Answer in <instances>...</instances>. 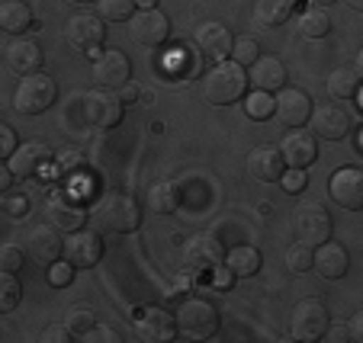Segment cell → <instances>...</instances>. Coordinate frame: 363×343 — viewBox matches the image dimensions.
I'll return each mask as SVG.
<instances>
[{
    "label": "cell",
    "mask_w": 363,
    "mask_h": 343,
    "mask_svg": "<svg viewBox=\"0 0 363 343\" xmlns=\"http://www.w3.org/2000/svg\"><path fill=\"white\" fill-rule=\"evenodd\" d=\"M174 324H177V337H186V340H213L219 334V308L206 298L186 296L174 305Z\"/></svg>",
    "instance_id": "6da1fadb"
},
{
    "label": "cell",
    "mask_w": 363,
    "mask_h": 343,
    "mask_svg": "<svg viewBox=\"0 0 363 343\" xmlns=\"http://www.w3.org/2000/svg\"><path fill=\"white\" fill-rule=\"evenodd\" d=\"M245 90H247V71L241 64H235L232 58L216 62L203 74V93L209 106H232L235 100L245 96Z\"/></svg>",
    "instance_id": "7a4b0ae2"
},
{
    "label": "cell",
    "mask_w": 363,
    "mask_h": 343,
    "mask_svg": "<svg viewBox=\"0 0 363 343\" xmlns=\"http://www.w3.org/2000/svg\"><path fill=\"white\" fill-rule=\"evenodd\" d=\"M94 221L100 225V231L132 234L142 225V206L129 192H106V196H100V202L94 209Z\"/></svg>",
    "instance_id": "3957f363"
},
{
    "label": "cell",
    "mask_w": 363,
    "mask_h": 343,
    "mask_svg": "<svg viewBox=\"0 0 363 343\" xmlns=\"http://www.w3.org/2000/svg\"><path fill=\"white\" fill-rule=\"evenodd\" d=\"M55 100H58L55 77L42 74V71L20 77V83H16V90H13V110L20 112V116H39V112H45Z\"/></svg>",
    "instance_id": "277c9868"
},
{
    "label": "cell",
    "mask_w": 363,
    "mask_h": 343,
    "mask_svg": "<svg viewBox=\"0 0 363 343\" xmlns=\"http://www.w3.org/2000/svg\"><path fill=\"white\" fill-rule=\"evenodd\" d=\"M81 112H84V122L90 129H100V132H110L123 122V112L125 103L119 100L116 90H106V87H94L81 96Z\"/></svg>",
    "instance_id": "5b68a950"
},
{
    "label": "cell",
    "mask_w": 363,
    "mask_h": 343,
    "mask_svg": "<svg viewBox=\"0 0 363 343\" xmlns=\"http://www.w3.org/2000/svg\"><path fill=\"white\" fill-rule=\"evenodd\" d=\"M328 324L331 318L322 298H302L293 308V318H289V334L299 343H318L328 330Z\"/></svg>",
    "instance_id": "8992f818"
},
{
    "label": "cell",
    "mask_w": 363,
    "mask_h": 343,
    "mask_svg": "<svg viewBox=\"0 0 363 343\" xmlns=\"http://www.w3.org/2000/svg\"><path fill=\"white\" fill-rule=\"evenodd\" d=\"M65 39H68V45L74 48V52L94 58V55H100L103 45H106V23L96 13H77V16H71L68 26H65Z\"/></svg>",
    "instance_id": "52a82bcc"
},
{
    "label": "cell",
    "mask_w": 363,
    "mask_h": 343,
    "mask_svg": "<svg viewBox=\"0 0 363 343\" xmlns=\"http://www.w3.org/2000/svg\"><path fill=\"white\" fill-rule=\"evenodd\" d=\"M45 219L48 225H55L58 231H77L87 221V209H84V199L71 190H58L48 196L45 206Z\"/></svg>",
    "instance_id": "ba28073f"
},
{
    "label": "cell",
    "mask_w": 363,
    "mask_h": 343,
    "mask_svg": "<svg viewBox=\"0 0 363 343\" xmlns=\"http://www.w3.org/2000/svg\"><path fill=\"white\" fill-rule=\"evenodd\" d=\"M129 35H132V42H138V45H145V48H158L171 39V20H167L158 7L138 10L129 20Z\"/></svg>",
    "instance_id": "9c48e42d"
},
{
    "label": "cell",
    "mask_w": 363,
    "mask_h": 343,
    "mask_svg": "<svg viewBox=\"0 0 363 343\" xmlns=\"http://www.w3.org/2000/svg\"><path fill=\"white\" fill-rule=\"evenodd\" d=\"M62 257L74 269L96 267V263H100V257H103V234L100 231H87V228H77V231H71L68 240H65Z\"/></svg>",
    "instance_id": "30bf717a"
},
{
    "label": "cell",
    "mask_w": 363,
    "mask_h": 343,
    "mask_svg": "<svg viewBox=\"0 0 363 343\" xmlns=\"http://www.w3.org/2000/svg\"><path fill=\"white\" fill-rule=\"evenodd\" d=\"M293 225H296V234H299V240H306V244H312V248H318V244L331 240V231H335L328 209L318 206V202H308V206L296 209Z\"/></svg>",
    "instance_id": "8fae6325"
},
{
    "label": "cell",
    "mask_w": 363,
    "mask_h": 343,
    "mask_svg": "<svg viewBox=\"0 0 363 343\" xmlns=\"http://www.w3.org/2000/svg\"><path fill=\"white\" fill-rule=\"evenodd\" d=\"M312 122V135L315 138H325V141H341V138L350 135L354 122H350V112L344 110L341 103H322L312 110L308 116Z\"/></svg>",
    "instance_id": "7c38bea8"
},
{
    "label": "cell",
    "mask_w": 363,
    "mask_h": 343,
    "mask_svg": "<svg viewBox=\"0 0 363 343\" xmlns=\"http://www.w3.org/2000/svg\"><path fill=\"white\" fill-rule=\"evenodd\" d=\"M274 116H280V122L286 125V129H302V125H308V116H312V96L299 87L277 90Z\"/></svg>",
    "instance_id": "4fadbf2b"
},
{
    "label": "cell",
    "mask_w": 363,
    "mask_h": 343,
    "mask_svg": "<svg viewBox=\"0 0 363 343\" xmlns=\"http://www.w3.org/2000/svg\"><path fill=\"white\" fill-rule=\"evenodd\" d=\"M331 199L347 212H360L363 209V170L360 167H341L328 177Z\"/></svg>",
    "instance_id": "5bb4252c"
},
{
    "label": "cell",
    "mask_w": 363,
    "mask_h": 343,
    "mask_svg": "<svg viewBox=\"0 0 363 343\" xmlns=\"http://www.w3.org/2000/svg\"><path fill=\"white\" fill-rule=\"evenodd\" d=\"M52 158L55 154H52V148L45 141H26V144H16V151L7 158L10 161L7 167L16 180H33L52 164Z\"/></svg>",
    "instance_id": "9a60e30c"
},
{
    "label": "cell",
    "mask_w": 363,
    "mask_h": 343,
    "mask_svg": "<svg viewBox=\"0 0 363 343\" xmlns=\"http://www.w3.org/2000/svg\"><path fill=\"white\" fill-rule=\"evenodd\" d=\"M94 81H96V87H106V90H119L123 83H129L132 62L125 58V52H119V48L100 52L94 62Z\"/></svg>",
    "instance_id": "2e32d148"
},
{
    "label": "cell",
    "mask_w": 363,
    "mask_h": 343,
    "mask_svg": "<svg viewBox=\"0 0 363 343\" xmlns=\"http://www.w3.org/2000/svg\"><path fill=\"white\" fill-rule=\"evenodd\" d=\"M184 257H186V267L193 273H209L213 267H219L222 257H225V248L216 234H193L190 240L184 244Z\"/></svg>",
    "instance_id": "e0dca14e"
},
{
    "label": "cell",
    "mask_w": 363,
    "mask_h": 343,
    "mask_svg": "<svg viewBox=\"0 0 363 343\" xmlns=\"http://www.w3.org/2000/svg\"><path fill=\"white\" fill-rule=\"evenodd\" d=\"M26 250L35 263L42 267H52L55 260H62V250H65V240L58 234L55 225H35L33 231H26Z\"/></svg>",
    "instance_id": "ac0fdd59"
},
{
    "label": "cell",
    "mask_w": 363,
    "mask_h": 343,
    "mask_svg": "<svg viewBox=\"0 0 363 343\" xmlns=\"http://www.w3.org/2000/svg\"><path fill=\"white\" fill-rule=\"evenodd\" d=\"M135 334H138V340H145V343H171V340H177V324H174L171 311L145 308L142 315L135 318Z\"/></svg>",
    "instance_id": "d6986e66"
},
{
    "label": "cell",
    "mask_w": 363,
    "mask_h": 343,
    "mask_svg": "<svg viewBox=\"0 0 363 343\" xmlns=\"http://www.w3.org/2000/svg\"><path fill=\"white\" fill-rule=\"evenodd\" d=\"M245 167H247V177L257 180V183H277V180H280V173L286 170L283 154H280V148H277V144H257V148L247 154Z\"/></svg>",
    "instance_id": "ffe728a7"
},
{
    "label": "cell",
    "mask_w": 363,
    "mask_h": 343,
    "mask_svg": "<svg viewBox=\"0 0 363 343\" xmlns=\"http://www.w3.org/2000/svg\"><path fill=\"white\" fill-rule=\"evenodd\" d=\"M196 48H199V55L209 58V62H225L228 55H232V29L222 26V23H203V26L196 29Z\"/></svg>",
    "instance_id": "44dd1931"
},
{
    "label": "cell",
    "mask_w": 363,
    "mask_h": 343,
    "mask_svg": "<svg viewBox=\"0 0 363 343\" xmlns=\"http://www.w3.org/2000/svg\"><path fill=\"white\" fill-rule=\"evenodd\" d=\"M277 148H280V154H283V164L299 167V170H306L308 164H315V158H318L315 135H312V132H302V129H293Z\"/></svg>",
    "instance_id": "7402d4cb"
},
{
    "label": "cell",
    "mask_w": 363,
    "mask_h": 343,
    "mask_svg": "<svg viewBox=\"0 0 363 343\" xmlns=\"http://www.w3.org/2000/svg\"><path fill=\"white\" fill-rule=\"evenodd\" d=\"M4 58H7V68L13 71V74H20V77L42 71V62H45V55H42L39 42L23 39V35H16V39L10 42L7 52H4Z\"/></svg>",
    "instance_id": "603a6c76"
},
{
    "label": "cell",
    "mask_w": 363,
    "mask_h": 343,
    "mask_svg": "<svg viewBox=\"0 0 363 343\" xmlns=\"http://www.w3.org/2000/svg\"><path fill=\"white\" fill-rule=\"evenodd\" d=\"M247 83H254V90H264V93H277L286 87V64L274 55H261L247 71Z\"/></svg>",
    "instance_id": "cb8c5ba5"
},
{
    "label": "cell",
    "mask_w": 363,
    "mask_h": 343,
    "mask_svg": "<svg viewBox=\"0 0 363 343\" xmlns=\"http://www.w3.org/2000/svg\"><path fill=\"white\" fill-rule=\"evenodd\" d=\"M312 267H315L318 276H325V279H341V276L347 273V267H350L347 248L337 244V240H325V244H318Z\"/></svg>",
    "instance_id": "d4e9b609"
},
{
    "label": "cell",
    "mask_w": 363,
    "mask_h": 343,
    "mask_svg": "<svg viewBox=\"0 0 363 343\" xmlns=\"http://www.w3.org/2000/svg\"><path fill=\"white\" fill-rule=\"evenodd\" d=\"M222 263H225V267L232 269L235 279H251V276L261 273L264 257H261V250L251 248V244H235L232 250H225Z\"/></svg>",
    "instance_id": "484cf974"
},
{
    "label": "cell",
    "mask_w": 363,
    "mask_h": 343,
    "mask_svg": "<svg viewBox=\"0 0 363 343\" xmlns=\"http://www.w3.org/2000/svg\"><path fill=\"white\" fill-rule=\"evenodd\" d=\"M35 26V16L23 0H0V29L10 35H23Z\"/></svg>",
    "instance_id": "4316f807"
},
{
    "label": "cell",
    "mask_w": 363,
    "mask_h": 343,
    "mask_svg": "<svg viewBox=\"0 0 363 343\" xmlns=\"http://www.w3.org/2000/svg\"><path fill=\"white\" fill-rule=\"evenodd\" d=\"M161 71H164L171 81H177V77H193L203 71V55L190 52L186 45H177V48H171V55L161 64Z\"/></svg>",
    "instance_id": "83f0119b"
},
{
    "label": "cell",
    "mask_w": 363,
    "mask_h": 343,
    "mask_svg": "<svg viewBox=\"0 0 363 343\" xmlns=\"http://www.w3.org/2000/svg\"><path fill=\"white\" fill-rule=\"evenodd\" d=\"M296 0H254V26H283L293 16Z\"/></svg>",
    "instance_id": "f1b7e54d"
},
{
    "label": "cell",
    "mask_w": 363,
    "mask_h": 343,
    "mask_svg": "<svg viewBox=\"0 0 363 343\" xmlns=\"http://www.w3.org/2000/svg\"><path fill=\"white\" fill-rule=\"evenodd\" d=\"M325 87H328V96L335 100V103H341V100H354V96L360 93V74H357V68H337V71H331V77L325 81Z\"/></svg>",
    "instance_id": "f546056e"
},
{
    "label": "cell",
    "mask_w": 363,
    "mask_h": 343,
    "mask_svg": "<svg viewBox=\"0 0 363 343\" xmlns=\"http://www.w3.org/2000/svg\"><path fill=\"white\" fill-rule=\"evenodd\" d=\"M148 206L158 215H174L180 209V186L174 180H161L148 190Z\"/></svg>",
    "instance_id": "4dcf8cb0"
},
{
    "label": "cell",
    "mask_w": 363,
    "mask_h": 343,
    "mask_svg": "<svg viewBox=\"0 0 363 343\" xmlns=\"http://www.w3.org/2000/svg\"><path fill=\"white\" fill-rule=\"evenodd\" d=\"M296 26H299L302 39H325V35L331 33V16H328L325 7H308V10L299 13Z\"/></svg>",
    "instance_id": "1f68e13d"
},
{
    "label": "cell",
    "mask_w": 363,
    "mask_h": 343,
    "mask_svg": "<svg viewBox=\"0 0 363 343\" xmlns=\"http://www.w3.org/2000/svg\"><path fill=\"white\" fill-rule=\"evenodd\" d=\"M96 10L103 23H129L135 13V0H96Z\"/></svg>",
    "instance_id": "d6a6232c"
},
{
    "label": "cell",
    "mask_w": 363,
    "mask_h": 343,
    "mask_svg": "<svg viewBox=\"0 0 363 343\" xmlns=\"http://www.w3.org/2000/svg\"><path fill=\"white\" fill-rule=\"evenodd\" d=\"M312 260H315V248L312 244H306V240H296V244H289L286 248V269L289 273H308L312 269Z\"/></svg>",
    "instance_id": "836d02e7"
},
{
    "label": "cell",
    "mask_w": 363,
    "mask_h": 343,
    "mask_svg": "<svg viewBox=\"0 0 363 343\" xmlns=\"http://www.w3.org/2000/svg\"><path fill=\"white\" fill-rule=\"evenodd\" d=\"M20 298H23V286L16 279V273H4L0 269V315L13 311L20 305Z\"/></svg>",
    "instance_id": "e575fe53"
},
{
    "label": "cell",
    "mask_w": 363,
    "mask_h": 343,
    "mask_svg": "<svg viewBox=\"0 0 363 343\" xmlns=\"http://www.w3.org/2000/svg\"><path fill=\"white\" fill-rule=\"evenodd\" d=\"M232 58L235 64H241V68H251L257 58H261V45H257V39H251V35H238V39L232 42Z\"/></svg>",
    "instance_id": "d590c367"
},
{
    "label": "cell",
    "mask_w": 363,
    "mask_h": 343,
    "mask_svg": "<svg viewBox=\"0 0 363 343\" xmlns=\"http://www.w3.org/2000/svg\"><path fill=\"white\" fill-rule=\"evenodd\" d=\"M245 112L251 119H270L274 116V96L264 93V90H251V93L245 96Z\"/></svg>",
    "instance_id": "8d00e7d4"
},
{
    "label": "cell",
    "mask_w": 363,
    "mask_h": 343,
    "mask_svg": "<svg viewBox=\"0 0 363 343\" xmlns=\"http://www.w3.org/2000/svg\"><path fill=\"white\" fill-rule=\"evenodd\" d=\"M94 324H96V321H94V311H90L87 305H71L68 315H65V327L74 334V340L84 334V330L94 327Z\"/></svg>",
    "instance_id": "74e56055"
},
{
    "label": "cell",
    "mask_w": 363,
    "mask_h": 343,
    "mask_svg": "<svg viewBox=\"0 0 363 343\" xmlns=\"http://www.w3.org/2000/svg\"><path fill=\"white\" fill-rule=\"evenodd\" d=\"M190 289H193V276L190 273H177L171 282H167V289H164V298L171 305H177L180 298H186L190 296Z\"/></svg>",
    "instance_id": "f35d334b"
},
{
    "label": "cell",
    "mask_w": 363,
    "mask_h": 343,
    "mask_svg": "<svg viewBox=\"0 0 363 343\" xmlns=\"http://www.w3.org/2000/svg\"><path fill=\"white\" fill-rule=\"evenodd\" d=\"M52 164H55L58 173H74V177H81V170H84V158L74 148H65L58 158H52Z\"/></svg>",
    "instance_id": "ab89813d"
},
{
    "label": "cell",
    "mask_w": 363,
    "mask_h": 343,
    "mask_svg": "<svg viewBox=\"0 0 363 343\" xmlns=\"http://www.w3.org/2000/svg\"><path fill=\"white\" fill-rule=\"evenodd\" d=\"M277 183L283 186V192H289V196H299L302 190H306V170H299V167H286V170L280 173V180Z\"/></svg>",
    "instance_id": "60d3db41"
},
{
    "label": "cell",
    "mask_w": 363,
    "mask_h": 343,
    "mask_svg": "<svg viewBox=\"0 0 363 343\" xmlns=\"http://www.w3.org/2000/svg\"><path fill=\"white\" fill-rule=\"evenodd\" d=\"M23 254H26V250H23L20 244H4V248H0V269H4V273H20Z\"/></svg>",
    "instance_id": "b9f144b4"
},
{
    "label": "cell",
    "mask_w": 363,
    "mask_h": 343,
    "mask_svg": "<svg viewBox=\"0 0 363 343\" xmlns=\"http://www.w3.org/2000/svg\"><path fill=\"white\" fill-rule=\"evenodd\" d=\"M77 340H84V343H123V334H116V330L106 327V324H94V327L84 330Z\"/></svg>",
    "instance_id": "7bdbcfd3"
},
{
    "label": "cell",
    "mask_w": 363,
    "mask_h": 343,
    "mask_svg": "<svg viewBox=\"0 0 363 343\" xmlns=\"http://www.w3.org/2000/svg\"><path fill=\"white\" fill-rule=\"evenodd\" d=\"M71 279H74V267H71L68 260H55L52 267H48V282L55 289H65V286H71Z\"/></svg>",
    "instance_id": "ee69618b"
},
{
    "label": "cell",
    "mask_w": 363,
    "mask_h": 343,
    "mask_svg": "<svg viewBox=\"0 0 363 343\" xmlns=\"http://www.w3.org/2000/svg\"><path fill=\"white\" fill-rule=\"evenodd\" d=\"M4 212L7 215H13V219H20V215H26L29 212V199L26 196H20V192H4Z\"/></svg>",
    "instance_id": "f6af8a7d"
},
{
    "label": "cell",
    "mask_w": 363,
    "mask_h": 343,
    "mask_svg": "<svg viewBox=\"0 0 363 343\" xmlns=\"http://www.w3.org/2000/svg\"><path fill=\"white\" fill-rule=\"evenodd\" d=\"M39 340L42 343H71L74 340V334H71V330L65 327V321H62V324H48V327L39 334Z\"/></svg>",
    "instance_id": "bcb514c9"
},
{
    "label": "cell",
    "mask_w": 363,
    "mask_h": 343,
    "mask_svg": "<svg viewBox=\"0 0 363 343\" xmlns=\"http://www.w3.org/2000/svg\"><path fill=\"white\" fill-rule=\"evenodd\" d=\"M16 144H20V141H16V132L10 129L7 122H0V161L10 158V154L16 151Z\"/></svg>",
    "instance_id": "7dc6e473"
},
{
    "label": "cell",
    "mask_w": 363,
    "mask_h": 343,
    "mask_svg": "<svg viewBox=\"0 0 363 343\" xmlns=\"http://www.w3.org/2000/svg\"><path fill=\"white\" fill-rule=\"evenodd\" d=\"M209 273H213V289H219V292H225V289H232L235 276H232V269H228L225 263H219V267H213V269H209Z\"/></svg>",
    "instance_id": "c3c4849f"
},
{
    "label": "cell",
    "mask_w": 363,
    "mask_h": 343,
    "mask_svg": "<svg viewBox=\"0 0 363 343\" xmlns=\"http://www.w3.org/2000/svg\"><path fill=\"white\" fill-rule=\"evenodd\" d=\"M322 340H331V343H347V340H350V330L344 327V324H328V330H325Z\"/></svg>",
    "instance_id": "681fc988"
},
{
    "label": "cell",
    "mask_w": 363,
    "mask_h": 343,
    "mask_svg": "<svg viewBox=\"0 0 363 343\" xmlns=\"http://www.w3.org/2000/svg\"><path fill=\"white\" fill-rule=\"evenodd\" d=\"M13 183H16V177L10 173V167L0 161V196H4V192H10V186H13Z\"/></svg>",
    "instance_id": "f907efd6"
},
{
    "label": "cell",
    "mask_w": 363,
    "mask_h": 343,
    "mask_svg": "<svg viewBox=\"0 0 363 343\" xmlns=\"http://www.w3.org/2000/svg\"><path fill=\"white\" fill-rule=\"evenodd\" d=\"M116 93H119V100H123V103H135V100H138V87H135V83H123V87H119L116 90Z\"/></svg>",
    "instance_id": "816d5d0a"
},
{
    "label": "cell",
    "mask_w": 363,
    "mask_h": 343,
    "mask_svg": "<svg viewBox=\"0 0 363 343\" xmlns=\"http://www.w3.org/2000/svg\"><path fill=\"white\" fill-rule=\"evenodd\" d=\"M347 330H350V343H360L363 340V318L354 315V321L347 324Z\"/></svg>",
    "instance_id": "f5cc1de1"
},
{
    "label": "cell",
    "mask_w": 363,
    "mask_h": 343,
    "mask_svg": "<svg viewBox=\"0 0 363 343\" xmlns=\"http://www.w3.org/2000/svg\"><path fill=\"white\" fill-rule=\"evenodd\" d=\"M155 4H158V0H135V7H142V10H151Z\"/></svg>",
    "instance_id": "db71d44e"
},
{
    "label": "cell",
    "mask_w": 363,
    "mask_h": 343,
    "mask_svg": "<svg viewBox=\"0 0 363 343\" xmlns=\"http://www.w3.org/2000/svg\"><path fill=\"white\" fill-rule=\"evenodd\" d=\"M350 10H363V0H344Z\"/></svg>",
    "instance_id": "11a10c76"
},
{
    "label": "cell",
    "mask_w": 363,
    "mask_h": 343,
    "mask_svg": "<svg viewBox=\"0 0 363 343\" xmlns=\"http://www.w3.org/2000/svg\"><path fill=\"white\" fill-rule=\"evenodd\" d=\"M335 0H312V7H331Z\"/></svg>",
    "instance_id": "9f6ffc18"
},
{
    "label": "cell",
    "mask_w": 363,
    "mask_h": 343,
    "mask_svg": "<svg viewBox=\"0 0 363 343\" xmlns=\"http://www.w3.org/2000/svg\"><path fill=\"white\" fill-rule=\"evenodd\" d=\"M71 4H81L84 7V4H96V0H71Z\"/></svg>",
    "instance_id": "6f0895ef"
}]
</instances>
